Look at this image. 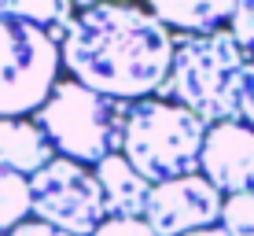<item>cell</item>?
Segmentation results:
<instances>
[{"instance_id":"6da1fadb","label":"cell","mask_w":254,"mask_h":236,"mask_svg":"<svg viewBox=\"0 0 254 236\" xmlns=\"http://www.w3.org/2000/svg\"><path fill=\"white\" fill-rule=\"evenodd\" d=\"M63 74L122 103L162 92L173 63V33L147 7L85 4L59 45Z\"/></svg>"},{"instance_id":"7a4b0ae2","label":"cell","mask_w":254,"mask_h":236,"mask_svg":"<svg viewBox=\"0 0 254 236\" xmlns=\"http://www.w3.org/2000/svg\"><path fill=\"white\" fill-rule=\"evenodd\" d=\"M251 56L236 45L229 30L188 37L173 33V63L159 100L181 103L206 126L240 122V85Z\"/></svg>"},{"instance_id":"3957f363","label":"cell","mask_w":254,"mask_h":236,"mask_svg":"<svg viewBox=\"0 0 254 236\" xmlns=\"http://www.w3.org/2000/svg\"><path fill=\"white\" fill-rule=\"evenodd\" d=\"M206 122L170 100H136L126 107L122 155L147 185H166L199 173V155L206 141Z\"/></svg>"},{"instance_id":"277c9868","label":"cell","mask_w":254,"mask_h":236,"mask_svg":"<svg viewBox=\"0 0 254 236\" xmlns=\"http://www.w3.org/2000/svg\"><path fill=\"white\" fill-rule=\"evenodd\" d=\"M126 107L129 103L100 96L63 74L52 89V96L45 100V107L33 115V122L41 126V133L48 137L52 152L59 159L96 170L103 159L122 152Z\"/></svg>"},{"instance_id":"5b68a950","label":"cell","mask_w":254,"mask_h":236,"mask_svg":"<svg viewBox=\"0 0 254 236\" xmlns=\"http://www.w3.org/2000/svg\"><path fill=\"white\" fill-rule=\"evenodd\" d=\"M59 78L63 56L48 33L0 19V118H33Z\"/></svg>"},{"instance_id":"8992f818","label":"cell","mask_w":254,"mask_h":236,"mask_svg":"<svg viewBox=\"0 0 254 236\" xmlns=\"http://www.w3.org/2000/svg\"><path fill=\"white\" fill-rule=\"evenodd\" d=\"M30 203L37 222L70 236H92L107 222L96 170L59 155L30 177Z\"/></svg>"},{"instance_id":"52a82bcc","label":"cell","mask_w":254,"mask_h":236,"mask_svg":"<svg viewBox=\"0 0 254 236\" xmlns=\"http://www.w3.org/2000/svg\"><path fill=\"white\" fill-rule=\"evenodd\" d=\"M221 203H225L221 192L203 173H191V177L166 181V185L151 188L144 222L151 225L155 236H188L221 222Z\"/></svg>"},{"instance_id":"ba28073f","label":"cell","mask_w":254,"mask_h":236,"mask_svg":"<svg viewBox=\"0 0 254 236\" xmlns=\"http://www.w3.org/2000/svg\"><path fill=\"white\" fill-rule=\"evenodd\" d=\"M199 173L221 196L254 192V129L247 122H217L206 129Z\"/></svg>"},{"instance_id":"9c48e42d","label":"cell","mask_w":254,"mask_h":236,"mask_svg":"<svg viewBox=\"0 0 254 236\" xmlns=\"http://www.w3.org/2000/svg\"><path fill=\"white\" fill-rule=\"evenodd\" d=\"M52 159L56 152L33 118H0V170L33 177Z\"/></svg>"},{"instance_id":"30bf717a","label":"cell","mask_w":254,"mask_h":236,"mask_svg":"<svg viewBox=\"0 0 254 236\" xmlns=\"http://www.w3.org/2000/svg\"><path fill=\"white\" fill-rule=\"evenodd\" d=\"M96 181H100V192H103L107 218H144L151 185L129 166V159L122 152L96 166Z\"/></svg>"},{"instance_id":"8fae6325","label":"cell","mask_w":254,"mask_h":236,"mask_svg":"<svg viewBox=\"0 0 254 236\" xmlns=\"http://www.w3.org/2000/svg\"><path fill=\"white\" fill-rule=\"evenodd\" d=\"M147 11L170 33L206 37V33L229 30L236 15V0H162V4H151Z\"/></svg>"},{"instance_id":"7c38bea8","label":"cell","mask_w":254,"mask_h":236,"mask_svg":"<svg viewBox=\"0 0 254 236\" xmlns=\"http://www.w3.org/2000/svg\"><path fill=\"white\" fill-rule=\"evenodd\" d=\"M74 15H77V4H70V0H0V19L37 26L56 45L66 41Z\"/></svg>"},{"instance_id":"4fadbf2b","label":"cell","mask_w":254,"mask_h":236,"mask_svg":"<svg viewBox=\"0 0 254 236\" xmlns=\"http://www.w3.org/2000/svg\"><path fill=\"white\" fill-rule=\"evenodd\" d=\"M33 218V203H30V177L0 170V236L15 233L22 222Z\"/></svg>"},{"instance_id":"5bb4252c","label":"cell","mask_w":254,"mask_h":236,"mask_svg":"<svg viewBox=\"0 0 254 236\" xmlns=\"http://www.w3.org/2000/svg\"><path fill=\"white\" fill-rule=\"evenodd\" d=\"M221 225L229 236H254V192H236L221 203Z\"/></svg>"},{"instance_id":"9a60e30c","label":"cell","mask_w":254,"mask_h":236,"mask_svg":"<svg viewBox=\"0 0 254 236\" xmlns=\"http://www.w3.org/2000/svg\"><path fill=\"white\" fill-rule=\"evenodd\" d=\"M229 33L236 37V45L254 59V0H240V4H236V15H232V22H229Z\"/></svg>"},{"instance_id":"2e32d148","label":"cell","mask_w":254,"mask_h":236,"mask_svg":"<svg viewBox=\"0 0 254 236\" xmlns=\"http://www.w3.org/2000/svg\"><path fill=\"white\" fill-rule=\"evenodd\" d=\"M92 236H155L144 218H107Z\"/></svg>"},{"instance_id":"e0dca14e","label":"cell","mask_w":254,"mask_h":236,"mask_svg":"<svg viewBox=\"0 0 254 236\" xmlns=\"http://www.w3.org/2000/svg\"><path fill=\"white\" fill-rule=\"evenodd\" d=\"M240 122H247L254 129V59L243 71V85H240Z\"/></svg>"},{"instance_id":"ac0fdd59","label":"cell","mask_w":254,"mask_h":236,"mask_svg":"<svg viewBox=\"0 0 254 236\" xmlns=\"http://www.w3.org/2000/svg\"><path fill=\"white\" fill-rule=\"evenodd\" d=\"M7 236H70V233H59V229H52V225L37 222V218H30V222H22L19 229L7 233Z\"/></svg>"},{"instance_id":"d6986e66","label":"cell","mask_w":254,"mask_h":236,"mask_svg":"<svg viewBox=\"0 0 254 236\" xmlns=\"http://www.w3.org/2000/svg\"><path fill=\"white\" fill-rule=\"evenodd\" d=\"M188 236H229L221 225H210V229H199V233H188Z\"/></svg>"}]
</instances>
